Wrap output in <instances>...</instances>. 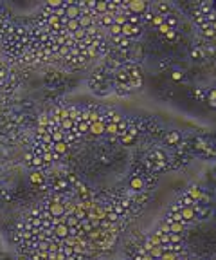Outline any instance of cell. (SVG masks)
<instances>
[{"label":"cell","mask_w":216,"mask_h":260,"mask_svg":"<svg viewBox=\"0 0 216 260\" xmlns=\"http://www.w3.org/2000/svg\"><path fill=\"white\" fill-rule=\"evenodd\" d=\"M162 253H164V247H162V246H153V247L150 249V257L151 258H160Z\"/></svg>","instance_id":"obj_11"},{"label":"cell","mask_w":216,"mask_h":260,"mask_svg":"<svg viewBox=\"0 0 216 260\" xmlns=\"http://www.w3.org/2000/svg\"><path fill=\"white\" fill-rule=\"evenodd\" d=\"M194 217H196V211L191 206H186V208H182V211H180V219H184V220H193Z\"/></svg>","instance_id":"obj_5"},{"label":"cell","mask_w":216,"mask_h":260,"mask_svg":"<svg viewBox=\"0 0 216 260\" xmlns=\"http://www.w3.org/2000/svg\"><path fill=\"white\" fill-rule=\"evenodd\" d=\"M171 78H173V79H182V72H180V71H175V72L171 74Z\"/></svg>","instance_id":"obj_31"},{"label":"cell","mask_w":216,"mask_h":260,"mask_svg":"<svg viewBox=\"0 0 216 260\" xmlns=\"http://www.w3.org/2000/svg\"><path fill=\"white\" fill-rule=\"evenodd\" d=\"M189 195L193 197L194 201H202V195H203V193H202V190L198 186H191V188H189Z\"/></svg>","instance_id":"obj_12"},{"label":"cell","mask_w":216,"mask_h":260,"mask_svg":"<svg viewBox=\"0 0 216 260\" xmlns=\"http://www.w3.org/2000/svg\"><path fill=\"white\" fill-rule=\"evenodd\" d=\"M128 9H130V13L128 14H144L146 13V9H148V4L144 2V0H131L128 4Z\"/></svg>","instance_id":"obj_1"},{"label":"cell","mask_w":216,"mask_h":260,"mask_svg":"<svg viewBox=\"0 0 216 260\" xmlns=\"http://www.w3.org/2000/svg\"><path fill=\"white\" fill-rule=\"evenodd\" d=\"M211 29H213V31H214V33H216V20L213 22V24H211Z\"/></svg>","instance_id":"obj_38"},{"label":"cell","mask_w":216,"mask_h":260,"mask_svg":"<svg viewBox=\"0 0 216 260\" xmlns=\"http://www.w3.org/2000/svg\"><path fill=\"white\" fill-rule=\"evenodd\" d=\"M130 184H131V188H133V190H137V192H139V190H142V188H144V181L141 179V177H133Z\"/></svg>","instance_id":"obj_13"},{"label":"cell","mask_w":216,"mask_h":260,"mask_svg":"<svg viewBox=\"0 0 216 260\" xmlns=\"http://www.w3.org/2000/svg\"><path fill=\"white\" fill-rule=\"evenodd\" d=\"M160 260H177V255H175V253H171V251H167V253H162V257H160Z\"/></svg>","instance_id":"obj_24"},{"label":"cell","mask_w":216,"mask_h":260,"mask_svg":"<svg viewBox=\"0 0 216 260\" xmlns=\"http://www.w3.org/2000/svg\"><path fill=\"white\" fill-rule=\"evenodd\" d=\"M65 18L67 20H78L79 14H81V11H79V6H76V4H67L65 6Z\"/></svg>","instance_id":"obj_2"},{"label":"cell","mask_w":216,"mask_h":260,"mask_svg":"<svg viewBox=\"0 0 216 260\" xmlns=\"http://www.w3.org/2000/svg\"><path fill=\"white\" fill-rule=\"evenodd\" d=\"M169 31H171V27H169V25H167L166 22L162 24V25H158V33H160V35H167Z\"/></svg>","instance_id":"obj_25"},{"label":"cell","mask_w":216,"mask_h":260,"mask_svg":"<svg viewBox=\"0 0 216 260\" xmlns=\"http://www.w3.org/2000/svg\"><path fill=\"white\" fill-rule=\"evenodd\" d=\"M42 163H43L42 157H34V165H42Z\"/></svg>","instance_id":"obj_36"},{"label":"cell","mask_w":216,"mask_h":260,"mask_svg":"<svg viewBox=\"0 0 216 260\" xmlns=\"http://www.w3.org/2000/svg\"><path fill=\"white\" fill-rule=\"evenodd\" d=\"M105 132H108V134H117L119 130H117V125L115 123H106L105 125Z\"/></svg>","instance_id":"obj_19"},{"label":"cell","mask_w":216,"mask_h":260,"mask_svg":"<svg viewBox=\"0 0 216 260\" xmlns=\"http://www.w3.org/2000/svg\"><path fill=\"white\" fill-rule=\"evenodd\" d=\"M131 141H133V132H131V134H124V136H122V143L130 144Z\"/></svg>","instance_id":"obj_28"},{"label":"cell","mask_w":216,"mask_h":260,"mask_svg":"<svg viewBox=\"0 0 216 260\" xmlns=\"http://www.w3.org/2000/svg\"><path fill=\"white\" fill-rule=\"evenodd\" d=\"M67 29L76 33V31L79 29V22L78 20H67Z\"/></svg>","instance_id":"obj_17"},{"label":"cell","mask_w":216,"mask_h":260,"mask_svg":"<svg viewBox=\"0 0 216 260\" xmlns=\"http://www.w3.org/2000/svg\"><path fill=\"white\" fill-rule=\"evenodd\" d=\"M42 159H43V161H52V155H50V154H45Z\"/></svg>","instance_id":"obj_35"},{"label":"cell","mask_w":216,"mask_h":260,"mask_svg":"<svg viewBox=\"0 0 216 260\" xmlns=\"http://www.w3.org/2000/svg\"><path fill=\"white\" fill-rule=\"evenodd\" d=\"M52 150L56 152V154H65V152L69 150V144L65 143V141H58V143L52 144Z\"/></svg>","instance_id":"obj_9"},{"label":"cell","mask_w":216,"mask_h":260,"mask_svg":"<svg viewBox=\"0 0 216 260\" xmlns=\"http://www.w3.org/2000/svg\"><path fill=\"white\" fill-rule=\"evenodd\" d=\"M108 29H110V35H112V36H119V35H121V27L115 25V24H112Z\"/></svg>","instance_id":"obj_23"},{"label":"cell","mask_w":216,"mask_h":260,"mask_svg":"<svg viewBox=\"0 0 216 260\" xmlns=\"http://www.w3.org/2000/svg\"><path fill=\"white\" fill-rule=\"evenodd\" d=\"M72 251H74V249H72V247H65V253H67V255H70Z\"/></svg>","instance_id":"obj_37"},{"label":"cell","mask_w":216,"mask_h":260,"mask_svg":"<svg viewBox=\"0 0 216 260\" xmlns=\"http://www.w3.org/2000/svg\"><path fill=\"white\" fill-rule=\"evenodd\" d=\"M105 125H106V123H103V121L97 119V121H94V123L88 125V132L94 134V136H101V134L105 132Z\"/></svg>","instance_id":"obj_4"},{"label":"cell","mask_w":216,"mask_h":260,"mask_svg":"<svg viewBox=\"0 0 216 260\" xmlns=\"http://www.w3.org/2000/svg\"><path fill=\"white\" fill-rule=\"evenodd\" d=\"M72 127H74V121H72L70 117H65V119H63V128L65 130H70Z\"/></svg>","instance_id":"obj_26"},{"label":"cell","mask_w":216,"mask_h":260,"mask_svg":"<svg viewBox=\"0 0 216 260\" xmlns=\"http://www.w3.org/2000/svg\"><path fill=\"white\" fill-rule=\"evenodd\" d=\"M65 213V206L61 202H54L52 206H50V215L52 217H61Z\"/></svg>","instance_id":"obj_6"},{"label":"cell","mask_w":216,"mask_h":260,"mask_svg":"<svg viewBox=\"0 0 216 260\" xmlns=\"http://www.w3.org/2000/svg\"><path fill=\"white\" fill-rule=\"evenodd\" d=\"M97 13H101V14H105L108 11V2H95V7H94Z\"/></svg>","instance_id":"obj_14"},{"label":"cell","mask_w":216,"mask_h":260,"mask_svg":"<svg viewBox=\"0 0 216 260\" xmlns=\"http://www.w3.org/2000/svg\"><path fill=\"white\" fill-rule=\"evenodd\" d=\"M126 22H128V16H126L124 13H117L114 16V24H115V25H119V27H122Z\"/></svg>","instance_id":"obj_10"},{"label":"cell","mask_w":216,"mask_h":260,"mask_svg":"<svg viewBox=\"0 0 216 260\" xmlns=\"http://www.w3.org/2000/svg\"><path fill=\"white\" fill-rule=\"evenodd\" d=\"M47 6H49V7H54V9H58V7H63L65 4L61 2V0H49V2H47Z\"/></svg>","instance_id":"obj_22"},{"label":"cell","mask_w":216,"mask_h":260,"mask_svg":"<svg viewBox=\"0 0 216 260\" xmlns=\"http://www.w3.org/2000/svg\"><path fill=\"white\" fill-rule=\"evenodd\" d=\"M54 233H56L58 237L65 238L67 235H69V226H67V224H58L56 228H54Z\"/></svg>","instance_id":"obj_8"},{"label":"cell","mask_w":216,"mask_h":260,"mask_svg":"<svg viewBox=\"0 0 216 260\" xmlns=\"http://www.w3.org/2000/svg\"><path fill=\"white\" fill-rule=\"evenodd\" d=\"M207 101H209V107H213V108H216V87L209 92V96H207Z\"/></svg>","instance_id":"obj_15"},{"label":"cell","mask_w":216,"mask_h":260,"mask_svg":"<svg viewBox=\"0 0 216 260\" xmlns=\"http://www.w3.org/2000/svg\"><path fill=\"white\" fill-rule=\"evenodd\" d=\"M114 16H115L114 13H108L106 11V13L103 14V24H105V25H112V24H114Z\"/></svg>","instance_id":"obj_16"},{"label":"cell","mask_w":216,"mask_h":260,"mask_svg":"<svg viewBox=\"0 0 216 260\" xmlns=\"http://www.w3.org/2000/svg\"><path fill=\"white\" fill-rule=\"evenodd\" d=\"M78 22H79V27L83 29V27H90V24H92V16L88 13H85V14H79V18H78Z\"/></svg>","instance_id":"obj_7"},{"label":"cell","mask_w":216,"mask_h":260,"mask_svg":"<svg viewBox=\"0 0 216 260\" xmlns=\"http://www.w3.org/2000/svg\"><path fill=\"white\" fill-rule=\"evenodd\" d=\"M121 119H122L121 114H112V119H110L108 123H115V125H119V123H121Z\"/></svg>","instance_id":"obj_27"},{"label":"cell","mask_w":216,"mask_h":260,"mask_svg":"<svg viewBox=\"0 0 216 260\" xmlns=\"http://www.w3.org/2000/svg\"><path fill=\"white\" fill-rule=\"evenodd\" d=\"M83 35H85V31H83V29L79 27L78 31H76V38H81V36H83Z\"/></svg>","instance_id":"obj_32"},{"label":"cell","mask_w":216,"mask_h":260,"mask_svg":"<svg viewBox=\"0 0 216 260\" xmlns=\"http://www.w3.org/2000/svg\"><path fill=\"white\" fill-rule=\"evenodd\" d=\"M162 231H166V233H169V224H164V226L160 228V233H162Z\"/></svg>","instance_id":"obj_33"},{"label":"cell","mask_w":216,"mask_h":260,"mask_svg":"<svg viewBox=\"0 0 216 260\" xmlns=\"http://www.w3.org/2000/svg\"><path fill=\"white\" fill-rule=\"evenodd\" d=\"M121 35L124 36V38H130V36H135V35H141V27L139 25H131V24H124L121 27Z\"/></svg>","instance_id":"obj_3"},{"label":"cell","mask_w":216,"mask_h":260,"mask_svg":"<svg viewBox=\"0 0 216 260\" xmlns=\"http://www.w3.org/2000/svg\"><path fill=\"white\" fill-rule=\"evenodd\" d=\"M180 231H182V224L180 222H171L169 224V233H177V235H178Z\"/></svg>","instance_id":"obj_18"},{"label":"cell","mask_w":216,"mask_h":260,"mask_svg":"<svg viewBox=\"0 0 216 260\" xmlns=\"http://www.w3.org/2000/svg\"><path fill=\"white\" fill-rule=\"evenodd\" d=\"M78 128H79V132H88V123H79Z\"/></svg>","instance_id":"obj_29"},{"label":"cell","mask_w":216,"mask_h":260,"mask_svg":"<svg viewBox=\"0 0 216 260\" xmlns=\"http://www.w3.org/2000/svg\"><path fill=\"white\" fill-rule=\"evenodd\" d=\"M54 139H56V143L61 141V132H54Z\"/></svg>","instance_id":"obj_34"},{"label":"cell","mask_w":216,"mask_h":260,"mask_svg":"<svg viewBox=\"0 0 216 260\" xmlns=\"http://www.w3.org/2000/svg\"><path fill=\"white\" fill-rule=\"evenodd\" d=\"M169 240H171L173 244H177V242H180V235H177V233H171V237H169Z\"/></svg>","instance_id":"obj_30"},{"label":"cell","mask_w":216,"mask_h":260,"mask_svg":"<svg viewBox=\"0 0 216 260\" xmlns=\"http://www.w3.org/2000/svg\"><path fill=\"white\" fill-rule=\"evenodd\" d=\"M144 260H153V258H151L150 255H146V257H144Z\"/></svg>","instance_id":"obj_39"},{"label":"cell","mask_w":216,"mask_h":260,"mask_svg":"<svg viewBox=\"0 0 216 260\" xmlns=\"http://www.w3.org/2000/svg\"><path fill=\"white\" fill-rule=\"evenodd\" d=\"M128 24L139 25V24H141V16H139V14H128Z\"/></svg>","instance_id":"obj_20"},{"label":"cell","mask_w":216,"mask_h":260,"mask_svg":"<svg viewBox=\"0 0 216 260\" xmlns=\"http://www.w3.org/2000/svg\"><path fill=\"white\" fill-rule=\"evenodd\" d=\"M29 179H31V182H36V184H40V182H42L43 181V177H42V173H31V175H29Z\"/></svg>","instance_id":"obj_21"},{"label":"cell","mask_w":216,"mask_h":260,"mask_svg":"<svg viewBox=\"0 0 216 260\" xmlns=\"http://www.w3.org/2000/svg\"><path fill=\"white\" fill-rule=\"evenodd\" d=\"M214 7H216V2H214Z\"/></svg>","instance_id":"obj_40"}]
</instances>
